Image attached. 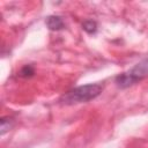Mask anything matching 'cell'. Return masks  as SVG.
Wrapping results in <instances>:
<instances>
[{
	"label": "cell",
	"mask_w": 148,
	"mask_h": 148,
	"mask_svg": "<svg viewBox=\"0 0 148 148\" xmlns=\"http://www.w3.org/2000/svg\"><path fill=\"white\" fill-rule=\"evenodd\" d=\"M102 83H88L83 86L75 87L67 92H65L59 102L64 105H74L79 103H87L91 99H95L98 97L103 90Z\"/></svg>",
	"instance_id": "obj_1"
},
{
	"label": "cell",
	"mask_w": 148,
	"mask_h": 148,
	"mask_svg": "<svg viewBox=\"0 0 148 148\" xmlns=\"http://www.w3.org/2000/svg\"><path fill=\"white\" fill-rule=\"evenodd\" d=\"M148 76V57L138 62L127 72H123L114 77V83L120 89L130 88Z\"/></svg>",
	"instance_id": "obj_2"
},
{
	"label": "cell",
	"mask_w": 148,
	"mask_h": 148,
	"mask_svg": "<svg viewBox=\"0 0 148 148\" xmlns=\"http://www.w3.org/2000/svg\"><path fill=\"white\" fill-rule=\"evenodd\" d=\"M46 27L52 31H59L65 28V22L61 16L59 15H50L45 20Z\"/></svg>",
	"instance_id": "obj_3"
},
{
	"label": "cell",
	"mask_w": 148,
	"mask_h": 148,
	"mask_svg": "<svg viewBox=\"0 0 148 148\" xmlns=\"http://www.w3.org/2000/svg\"><path fill=\"white\" fill-rule=\"evenodd\" d=\"M13 127V119L10 117H1L0 119V134L3 135Z\"/></svg>",
	"instance_id": "obj_4"
},
{
	"label": "cell",
	"mask_w": 148,
	"mask_h": 148,
	"mask_svg": "<svg viewBox=\"0 0 148 148\" xmlns=\"http://www.w3.org/2000/svg\"><path fill=\"white\" fill-rule=\"evenodd\" d=\"M82 29L89 35H95L97 32V23L94 20H86L82 23Z\"/></svg>",
	"instance_id": "obj_5"
},
{
	"label": "cell",
	"mask_w": 148,
	"mask_h": 148,
	"mask_svg": "<svg viewBox=\"0 0 148 148\" xmlns=\"http://www.w3.org/2000/svg\"><path fill=\"white\" fill-rule=\"evenodd\" d=\"M18 75L23 79H29V77H32L35 75V68L32 65H24L20 72H18Z\"/></svg>",
	"instance_id": "obj_6"
}]
</instances>
